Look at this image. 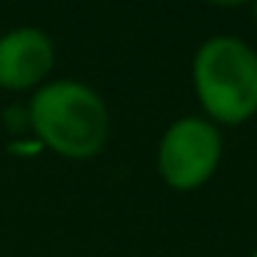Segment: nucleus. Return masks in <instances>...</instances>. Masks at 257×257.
Segmentation results:
<instances>
[{
    "label": "nucleus",
    "instance_id": "7",
    "mask_svg": "<svg viewBox=\"0 0 257 257\" xmlns=\"http://www.w3.org/2000/svg\"><path fill=\"white\" fill-rule=\"evenodd\" d=\"M254 20H257V0H254Z\"/></svg>",
    "mask_w": 257,
    "mask_h": 257
},
{
    "label": "nucleus",
    "instance_id": "5",
    "mask_svg": "<svg viewBox=\"0 0 257 257\" xmlns=\"http://www.w3.org/2000/svg\"><path fill=\"white\" fill-rule=\"evenodd\" d=\"M3 124H6L9 133H23V130L31 127V116H28V108H23L17 102V105H9L6 111H3Z\"/></svg>",
    "mask_w": 257,
    "mask_h": 257
},
{
    "label": "nucleus",
    "instance_id": "2",
    "mask_svg": "<svg viewBox=\"0 0 257 257\" xmlns=\"http://www.w3.org/2000/svg\"><path fill=\"white\" fill-rule=\"evenodd\" d=\"M194 91L213 122L240 124L257 113V53L235 36H213L191 64Z\"/></svg>",
    "mask_w": 257,
    "mask_h": 257
},
{
    "label": "nucleus",
    "instance_id": "8",
    "mask_svg": "<svg viewBox=\"0 0 257 257\" xmlns=\"http://www.w3.org/2000/svg\"><path fill=\"white\" fill-rule=\"evenodd\" d=\"M251 257H257V251H254V254H251Z\"/></svg>",
    "mask_w": 257,
    "mask_h": 257
},
{
    "label": "nucleus",
    "instance_id": "4",
    "mask_svg": "<svg viewBox=\"0 0 257 257\" xmlns=\"http://www.w3.org/2000/svg\"><path fill=\"white\" fill-rule=\"evenodd\" d=\"M56 64V47L39 28H12L0 36V89L28 91L47 80Z\"/></svg>",
    "mask_w": 257,
    "mask_h": 257
},
{
    "label": "nucleus",
    "instance_id": "6",
    "mask_svg": "<svg viewBox=\"0 0 257 257\" xmlns=\"http://www.w3.org/2000/svg\"><path fill=\"white\" fill-rule=\"evenodd\" d=\"M207 3H213V6H224V9H232V6H243V3H249V0H207Z\"/></svg>",
    "mask_w": 257,
    "mask_h": 257
},
{
    "label": "nucleus",
    "instance_id": "1",
    "mask_svg": "<svg viewBox=\"0 0 257 257\" xmlns=\"http://www.w3.org/2000/svg\"><path fill=\"white\" fill-rule=\"evenodd\" d=\"M31 130L47 150L72 161L91 158L105 147L111 113L94 89L78 80H53L28 102Z\"/></svg>",
    "mask_w": 257,
    "mask_h": 257
},
{
    "label": "nucleus",
    "instance_id": "3",
    "mask_svg": "<svg viewBox=\"0 0 257 257\" xmlns=\"http://www.w3.org/2000/svg\"><path fill=\"white\" fill-rule=\"evenodd\" d=\"M221 163L218 127L199 116L172 122L158 144V172L174 191H196L216 174Z\"/></svg>",
    "mask_w": 257,
    "mask_h": 257
}]
</instances>
